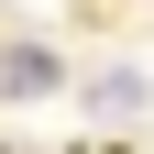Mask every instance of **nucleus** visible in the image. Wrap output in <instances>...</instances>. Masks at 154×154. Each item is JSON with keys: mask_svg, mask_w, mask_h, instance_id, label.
Instances as JSON below:
<instances>
[{"mask_svg": "<svg viewBox=\"0 0 154 154\" xmlns=\"http://www.w3.org/2000/svg\"><path fill=\"white\" fill-rule=\"evenodd\" d=\"M88 110H99V121H132V110H143V66H99L88 77Z\"/></svg>", "mask_w": 154, "mask_h": 154, "instance_id": "obj_1", "label": "nucleus"}, {"mask_svg": "<svg viewBox=\"0 0 154 154\" xmlns=\"http://www.w3.org/2000/svg\"><path fill=\"white\" fill-rule=\"evenodd\" d=\"M0 88H11V99H44V88H55V55H33V44L0 55Z\"/></svg>", "mask_w": 154, "mask_h": 154, "instance_id": "obj_2", "label": "nucleus"}]
</instances>
